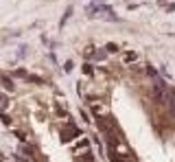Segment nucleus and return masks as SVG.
I'll use <instances>...</instances> for the list:
<instances>
[{
    "label": "nucleus",
    "instance_id": "obj_2",
    "mask_svg": "<svg viewBox=\"0 0 175 162\" xmlns=\"http://www.w3.org/2000/svg\"><path fill=\"white\" fill-rule=\"evenodd\" d=\"M83 72H86V75H92V66L86 64V66H83Z\"/></svg>",
    "mask_w": 175,
    "mask_h": 162
},
{
    "label": "nucleus",
    "instance_id": "obj_1",
    "mask_svg": "<svg viewBox=\"0 0 175 162\" xmlns=\"http://www.w3.org/2000/svg\"><path fill=\"white\" fill-rule=\"evenodd\" d=\"M0 83H2V86L4 88H7V90L11 92V90H13V83H11V79H9V77H0Z\"/></svg>",
    "mask_w": 175,
    "mask_h": 162
}]
</instances>
